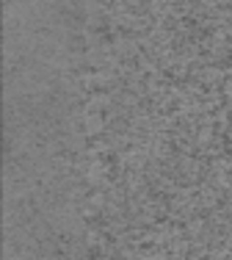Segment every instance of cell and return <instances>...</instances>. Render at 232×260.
Listing matches in <instances>:
<instances>
[{
	"label": "cell",
	"mask_w": 232,
	"mask_h": 260,
	"mask_svg": "<svg viewBox=\"0 0 232 260\" xmlns=\"http://www.w3.org/2000/svg\"><path fill=\"white\" fill-rule=\"evenodd\" d=\"M91 0H3V260H94Z\"/></svg>",
	"instance_id": "1"
}]
</instances>
